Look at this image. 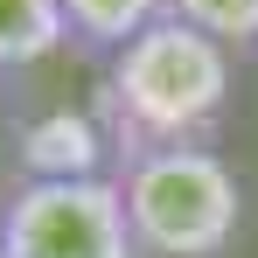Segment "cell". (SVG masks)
<instances>
[{
  "mask_svg": "<svg viewBox=\"0 0 258 258\" xmlns=\"http://www.w3.org/2000/svg\"><path fill=\"white\" fill-rule=\"evenodd\" d=\"M230 105V49L161 14L105 56V133L119 154L210 140Z\"/></svg>",
  "mask_w": 258,
  "mask_h": 258,
  "instance_id": "cell-1",
  "label": "cell"
},
{
  "mask_svg": "<svg viewBox=\"0 0 258 258\" xmlns=\"http://www.w3.org/2000/svg\"><path fill=\"white\" fill-rule=\"evenodd\" d=\"M119 196L140 258H223L244 223V188L210 140L126 154Z\"/></svg>",
  "mask_w": 258,
  "mask_h": 258,
  "instance_id": "cell-2",
  "label": "cell"
},
{
  "mask_svg": "<svg viewBox=\"0 0 258 258\" xmlns=\"http://www.w3.org/2000/svg\"><path fill=\"white\" fill-rule=\"evenodd\" d=\"M0 258H140L119 174H28L7 188Z\"/></svg>",
  "mask_w": 258,
  "mask_h": 258,
  "instance_id": "cell-3",
  "label": "cell"
},
{
  "mask_svg": "<svg viewBox=\"0 0 258 258\" xmlns=\"http://www.w3.org/2000/svg\"><path fill=\"white\" fill-rule=\"evenodd\" d=\"M56 7H63L70 42L98 49V56H112L119 42H133L140 28H154L168 14V0H56Z\"/></svg>",
  "mask_w": 258,
  "mask_h": 258,
  "instance_id": "cell-4",
  "label": "cell"
},
{
  "mask_svg": "<svg viewBox=\"0 0 258 258\" xmlns=\"http://www.w3.org/2000/svg\"><path fill=\"white\" fill-rule=\"evenodd\" d=\"M70 42L56 0H0V70H28Z\"/></svg>",
  "mask_w": 258,
  "mask_h": 258,
  "instance_id": "cell-5",
  "label": "cell"
},
{
  "mask_svg": "<svg viewBox=\"0 0 258 258\" xmlns=\"http://www.w3.org/2000/svg\"><path fill=\"white\" fill-rule=\"evenodd\" d=\"M168 14L223 49H258V0H168Z\"/></svg>",
  "mask_w": 258,
  "mask_h": 258,
  "instance_id": "cell-6",
  "label": "cell"
}]
</instances>
